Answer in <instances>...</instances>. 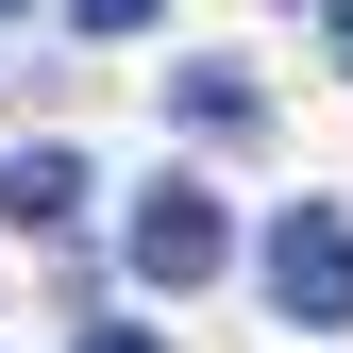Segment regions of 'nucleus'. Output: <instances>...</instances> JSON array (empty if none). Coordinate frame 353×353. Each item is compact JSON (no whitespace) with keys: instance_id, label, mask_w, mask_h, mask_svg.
<instances>
[{"instance_id":"1","label":"nucleus","mask_w":353,"mask_h":353,"mask_svg":"<svg viewBox=\"0 0 353 353\" xmlns=\"http://www.w3.org/2000/svg\"><path fill=\"white\" fill-rule=\"evenodd\" d=\"M270 303H286L303 336L353 320V219H336V202H286V219H270Z\"/></svg>"},{"instance_id":"2","label":"nucleus","mask_w":353,"mask_h":353,"mask_svg":"<svg viewBox=\"0 0 353 353\" xmlns=\"http://www.w3.org/2000/svg\"><path fill=\"white\" fill-rule=\"evenodd\" d=\"M118 252H135V286H219V252H236V219H219V185H152Z\"/></svg>"},{"instance_id":"3","label":"nucleus","mask_w":353,"mask_h":353,"mask_svg":"<svg viewBox=\"0 0 353 353\" xmlns=\"http://www.w3.org/2000/svg\"><path fill=\"white\" fill-rule=\"evenodd\" d=\"M0 219H17V236H68L84 219V152H17L0 168Z\"/></svg>"},{"instance_id":"4","label":"nucleus","mask_w":353,"mask_h":353,"mask_svg":"<svg viewBox=\"0 0 353 353\" xmlns=\"http://www.w3.org/2000/svg\"><path fill=\"white\" fill-rule=\"evenodd\" d=\"M168 101H185V135H252V84H236V68H185Z\"/></svg>"},{"instance_id":"5","label":"nucleus","mask_w":353,"mask_h":353,"mask_svg":"<svg viewBox=\"0 0 353 353\" xmlns=\"http://www.w3.org/2000/svg\"><path fill=\"white\" fill-rule=\"evenodd\" d=\"M68 17H84V34H135V17H152V0H68Z\"/></svg>"},{"instance_id":"6","label":"nucleus","mask_w":353,"mask_h":353,"mask_svg":"<svg viewBox=\"0 0 353 353\" xmlns=\"http://www.w3.org/2000/svg\"><path fill=\"white\" fill-rule=\"evenodd\" d=\"M68 353H152V336H135V320H84V336H68Z\"/></svg>"},{"instance_id":"7","label":"nucleus","mask_w":353,"mask_h":353,"mask_svg":"<svg viewBox=\"0 0 353 353\" xmlns=\"http://www.w3.org/2000/svg\"><path fill=\"white\" fill-rule=\"evenodd\" d=\"M336 68H353V0H336Z\"/></svg>"},{"instance_id":"8","label":"nucleus","mask_w":353,"mask_h":353,"mask_svg":"<svg viewBox=\"0 0 353 353\" xmlns=\"http://www.w3.org/2000/svg\"><path fill=\"white\" fill-rule=\"evenodd\" d=\"M0 17H17V0H0Z\"/></svg>"}]
</instances>
